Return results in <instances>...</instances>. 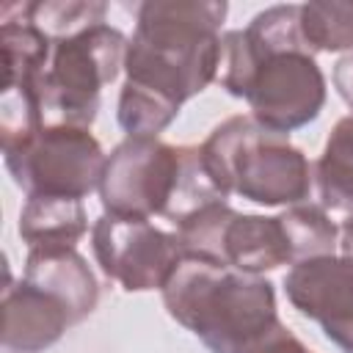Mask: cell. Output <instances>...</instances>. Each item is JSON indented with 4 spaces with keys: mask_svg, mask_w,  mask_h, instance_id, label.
I'll return each instance as SVG.
<instances>
[{
    "mask_svg": "<svg viewBox=\"0 0 353 353\" xmlns=\"http://www.w3.org/2000/svg\"><path fill=\"white\" fill-rule=\"evenodd\" d=\"M22 279L58 298L66 306L72 325L83 323L99 303L97 276L74 248H30Z\"/></svg>",
    "mask_w": 353,
    "mask_h": 353,
    "instance_id": "7c38bea8",
    "label": "cell"
},
{
    "mask_svg": "<svg viewBox=\"0 0 353 353\" xmlns=\"http://www.w3.org/2000/svg\"><path fill=\"white\" fill-rule=\"evenodd\" d=\"M91 248L102 273L127 292L163 290L185 259L176 232L157 229L143 218L102 212L91 226Z\"/></svg>",
    "mask_w": 353,
    "mask_h": 353,
    "instance_id": "9c48e42d",
    "label": "cell"
},
{
    "mask_svg": "<svg viewBox=\"0 0 353 353\" xmlns=\"http://www.w3.org/2000/svg\"><path fill=\"white\" fill-rule=\"evenodd\" d=\"M223 0H146L124 58L116 119L130 138H157L221 69Z\"/></svg>",
    "mask_w": 353,
    "mask_h": 353,
    "instance_id": "6da1fadb",
    "label": "cell"
},
{
    "mask_svg": "<svg viewBox=\"0 0 353 353\" xmlns=\"http://www.w3.org/2000/svg\"><path fill=\"white\" fill-rule=\"evenodd\" d=\"M69 325L72 317L58 298L25 279L14 284L8 276L3 287V347L8 353H44Z\"/></svg>",
    "mask_w": 353,
    "mask_h": 353,
    "instance_id": "8fae6325",
    "label": "cell"
},
{
    "mask_svg": "<svg viewBox=\"0 0 353 353\" xmlns=\"http://www.w3.org/2000/svg\"><path fill=\"white\" fill-rule=\"evenodd\" d=\"M88 232L83 199L28 196L19 212V237L30 248H77Z\"/></svg>",
    "mask_w": 353,
    "mask_h": 353,
    "instance_id": "4fadbf2b",
    "label": "cell"
},
{
    "mask_svg": "<svg viewBox=\"0 0 353 353\" xmlns=\"http://www.w3.org/2000/svg\"><path fill=\"white\" fill-rule=\"evenodd\" d=\"M279 218L290 240L292 265L312 256H328L339 245V226L328 218V210L323 204H292Z\"/></svg>",
    "mask_w": 353,
    "mask_h": 353,
    "instance_id": "9a60e30c",
    "label": "cell"
},
{
    "mask_svg": "<svg viewBox=\"0 0 353 353\" xmlns=\"http://www.w3.org/2000/svg\"><path fill=\"white\" fill-rule=\"evenodd\" d=\"M160 292L165 312L210 353H254L281 325L273 284L226 265L182 259Z\"/></svg>",
    "mask_w": 353,
    "mask_h": 353,
    "instance_id": "3957f363",
    "label": "cell"
},
{
    "mask_svg": "<svg viewBox=\"0 0 353 353\" xmlns=\"http://www.w3.org/2000/svg\"><path fill=\"white\" fill-rule=\"evenodd\" d=\"M339 248H342V256L353 259V212L339 226Z\"/></svg>",
    "mask_w": 353,
    "mask_h": 353,
    "instance_id": "ffe728a7",
    "label": "cell"
},
{
    "mask_svg": "<svg viewBox=\"0 0 353 353\" xmlns=\"http://www.w3.org/2000/svg\"><path fill=\"white\" fill-rule=\"evenodd\" d=\"M334 88L342 97V102L353 110V52L342 55L334 63Z\"/></svg>",
    "mask_w": 353,
    "mask_h": 353,
    "instance_id": "d6986e66",
    "label": "cell"
},
{
    "mask_svg": "<svg viewBox=\"0 0 353 353\" xmlns=\"http://www.w3.org/2000/svg\"><path fill=\"white\" fill-rule=\"evenodd\" d=\"M201 160L215 188L262 207L303 204L314 185V165L290 143L248 116H229L201 143Z\"/></svg>",
    "mask_w": 353,
    "mask_h": 353,
    "instance_id": "5b68a950",
    "label": "cell"
},
{
    "mask_svg": "<svg viewBox=\"0 0 353 353\" xmlns=\"http://www.w3.org/2000/svg\"><path fill=\"white\" fill-rule=\"evenodd\" d=\"M127 47L130 39L108 22L52 41L50 61L33 85L39 124L91 130L102 88L124 69Z\"/></svg>",
    "mask_w": 353,
    "mask_h": 353,
    "instance_id": "8992f818",
    "label": "cell"
},
{
    "mask_svg": "<svg viewBox=\"0 0 353 353\" xmlns=\"http://www.w3.org/2000/svg\"><path fill=\"white\" fill-rule=\"evenodd\" d=\"M108 6L99 0H33L28 3L30 22L52 41L74 36L91 25L105 22Z\"/></svg>",
    "mask_w": 353,
    "mask_h": 353,
    "instance_id": "e0dca14e",
    "label": "cell"
},
{
    "mask_svg": "<svg viewBox=\"0 0 353 353\" xmlns=\"http://www.w3.org/2000/svg\"><path fill=\"white\" fill-rule=\"evenodd\" d=\"M320 204L336 212H353V113L339 119L314 163Z\"/></svg>",
    "mask_w": 353,
    "mask_h": 353,
    "instance_id": "5bb4252c",
    "label": "cell"
},
{
    "mask_svg": "<svg viewBox=\"0 0 353 353\" xmlns=\"http://www.w3.org/2000/svg\"><path fill=\"white\" fill-rule=\"evenodd\" d=\"M284 292L298 314L314 320L342 350L353 353V259L312 256L295 262L284 276Z\"/></svg>",
    "mask_w": 353,
    "mask_h": 353,
    "instance_id": "30bf717a",
    "label": "cell"
},
{
    "mask_svg": "<svg viewBox=\"0 0 353 353\" xmlns=\"http://www.w3.org/2000/svg\"><path fill=\"white\" fill-rule=\"evenodd\" d=\"M99 201L119 218H165L171 226L201 207L226 201L210 179L201 146H174L160 138H124L105 163Z\"/></svg>",
    "mask_w": 353,
    "mask_h": 353,
    "instance_id": "277c9868",
    "label": "cell"
},
{
    "mask_svg": "<svg viewBox=\"0 0 353 353\" xmlns=\"http://www.w3.org/2000/svg\"><path fill=\"white\" fill-rule=\"evenodd\" d=\"M6 168L28 196L85 199L99 190L108 154L80 127H41L33 135L3 146Z\"/></svg>",
    "mask_w": 353,
    "mask_h": 353,
    "instance_id": "ba28073f",
    "label": "cell"
},
{
    "mask_svg": "<svg viewBox=\"0 0 353 353\" xmlns=\"http://www.w3.org/2000/svg\"><path fill=\"white\" fill-rule=\"evenodd\" d=\"M221 85L245 99L251 119L287 135L314 121L325 105V77L303 39L301 6H270L221 39Z\"/></svg>",
    "mask_w": 353,
    "mask_h": 353,
    "instance_id": "7a4b0ae2",
    "label": "cell"
},
{
    "mask_svg": "<svg viewBox=\"0 0 353 353\" xmlns=\"http://www.w3.org/2000/svg\"><path fill=\"white\" fill-rule=\"evenodd\" d=\"M301 30L314 55L353 50V3H339V0L303 3Z\"/></svg>",
    "mask_w": 353,
    "mask_h": 353,
    "instance_id": "2e32d148",
    "label": "cell"
},
{
    "mask_svg": "<svg viewBox=\"0 0 353 353\" xmlns=\"http://www.w3.org/2000/svg\"><path fill=\"white\" fill-rule=\"evenodd\" d=\"M174 232L185 259L226 265L254 276L292 265L290 240L279 215H248L229 207V201H215L179 221Z\"/></svg>",
    "mask_w": 353,
    "mask_h": 353,
    "instance_id": "52a82bcc",
    "label": "cell"
},
{
    "mask_svg": "<svg viewBox=\"0 0 353 353\" xmlns=\"http://www.w3.org/2000/svg\"><path fill=\"white\" fill-rule=\"evenodd\" d=\"M254 353H314V350H309V347L281 323Z\"/></svg>",
    "mask_w": 353,
    "mask_h": 353,
    "instance_id": "ac0fdd59",
    "label": "cell"
}]
</instances>
